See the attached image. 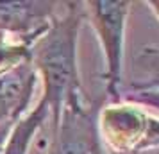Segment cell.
<instances>
[{"label": "cell", "mask_w": 159, "mask_h": 154, "mask_svg": "<svg viewBox=\"0 0 159 154\" xmlns=\"http://www.w3.org/2000/svg\"><path fill=\"white\" fill-rule=\"evenodd\" d=\"M66 13L54 16L48 27L30 45V63L43 77V100L50 111V133L59 125L61 113L73 100L82 99L77 68V40L86 16L82 2H66Z\"/></svg>", "instance_id": "1"}, {"label": "cell", "mask_w": 159, "mask_h": 154, "mask_svg": "<svg viewBox=\"0 0 159 154\" xmlns=\"http://www.w3.org/2000/svg\"><path fill=\"white\" fill-rule=\"evenodd\" d=\"M98 134L113 154H139L159 147V120L132 106H109L98 117Z\"/></svg>", "instance_id": "2"}, {"label": "cell", "mask_w": 159, "mask_h": 154, "mask_svg": "<svg viewBox=\"0 0 159 154\" xmlns=\"http://www.w3.org/2000/svg\"><path fill=\"white\" fill-rule=\"evenodd\" d=\"M86 13L91 18L95 30L98 34L104 59H106V90L111 99H118L122 84L123 63V40L125 22L130 9V2L123 0H91L84 4Z\"/></svg>", "instance_id": "3"}, {"label": "cell", "mask_w": 159, "mask_h": 154, "mask_svg": "<svg viewBox=\"0 0 159 154\" xmlns=\"http://www.w3.org/2000/svg\"><path fill=\"white\" fill-rule=\"evenodd\" d=\"M48 154H106L98 134V110L82 99L65 106Z\"/></svg>", "instance_id": "4"}, {"label": "cell", "mask_w": 159, "mask_h": 154, "mask_svg": "<svg viewBox=\"0 0 159 154\" xmlns=\"http://www.w3.org/2000/svg\"><path fill=\"white\" fill-rule=\"evenodd\" d=\"M36 79L38 73L30 59L0 73V147L16 122L27 113Z\"/></svg>", "instance_id": "5"}, {"label": "cell", "mask_w": 159, "mask_h": 154, "mask_svg": "<svg viewBox=\"0 0 159 154\" xmlns=\"http://www.w3.org/2000/svg\"><path fill=\"white\" fill-rule=\"evenodd\" d=\"M56 2L36 0H0V32L16 34L30 47L43 34L54 18Z\"/></svg>", "instance_id": "6"}, {"label": "cell", "mask_w": 159, "mask_h": 154, "mask_svg": "<svg viewBox=\"0 0 159 154\" xmlns=\"http://www.w3.org/2000/svg\"><path fill=\"white\" fill-rule=\"evenodd\" d=\"M45 120H50V111L43 100H39L34 110L25 113L16 122L13 131L9 133V136L4 142V145L0 147V154H27L32 140L36 138L38 131L43 127Z\"/></svg>", "instance_id": "7"}, {"label": "cell", "mask_w": 159, "mask_h": 154, "mask_svg": "<svg viewBox=\"0 0 159 154\" xmlns=\"http://www.w3.org/2000/svg\"><path fill=\"white\" fill-rule=\"evenodd\" d=\"M138 66L143 77L132 82L134 88H159V52L156 49H143L138 56Z\"/></svg>", "instance_id": "8"}, {"label": "cell", "mask_w": 159, "mask_h": 154, "mask_svg": "<svg viewBox=\"0 0 159 154\" xmlns=\"http://www.w3.org/2000/svg\"><path fill=\"white\" fill-rule=\"evenodd\" d=\"M127 100L154 106L159 110V88H134L127 95Z\"/></svg>", "instance_id": "9"}, {"label": "cell", "mask_w": 159, "mask_h": 154, "mask_svg": "<svg viewBox=\"0 0 159 154\" xmlns=\"http://www.w3.org/2000/svg\"><path fill=\"white\" fill-rule=\"evenodd\" d=\"M150 6H154V9H156V13L159 15V2H150Z\"/></svg>", "instance_id": "10"}]
</instances>
